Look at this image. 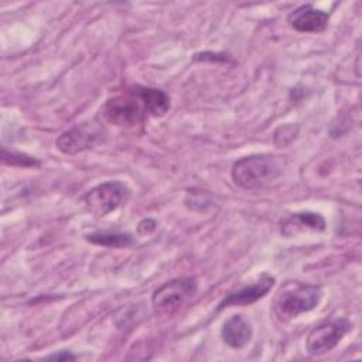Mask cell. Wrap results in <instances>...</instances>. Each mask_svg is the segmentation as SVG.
<instances>
[{
	"mask_svg": "<svg viewBox=\"0 0 362 362\" xmlns=\"http://www.w3.org/2000/svg\"><path fill=\"white\" fill-rule=\"evenodd\" d=\"M322 298L320 286L288 281L276 294L273 300V313L280 321H290L303 313L314 310Z\"/></svg>",
	"mask_w": 362,
	"mask_h": 362,
	"instance_id": "1",
	"label": "cell"
},
{
	"mask_svg": "<svg viewBox=\"0 0 362 362\" xmlns=\"http://www.w3.org/2000/svg\"><path fill=\"white\" fill-rule=\"evenodd\" d=\"M281 174V164L270 154H252L238 160L230 171L236 185L245 189H256L274 181Z\"/></svg>",
	"mask_w": 362,
	"mask_h": 362,
	"instance_id": "2",
	"label": "cell"
},
{
	"mask_svg": "<svg viewBox=\"0 0 362 362\" xmlns=\"http://www.w3.org/2000/svg\"><path fill=\"white\" fill-rule=\"evenodd\" d=\"M197 280L180 277L161 284L151 296V305L157 315H173L197 293Z\"/></svg>",
	"mask_w": 362,
	"mask_h": 362,
	"instance_id": "3",
	"label": "cell"
},
{
	"mask_svg": "<svg viewBox=\"0 0 362 362\" xmlns=\"http://www.w3.org/2000/svg\"><path fill=\"white\" fill-rule=\"evenodd\" d=\"M100 113L105 122L119 127L136 126L144 119V115H147L136 90L107 99L102 106Z\"/></svg>",
	"mask_w": 362,
	"mask_h": 362,
	"instance_id": "4",
	"label": "cell"
},
{
	"mask_svg": "<svg viewBox=\"0 0 362 362\" xmlns=\"http://www.w3.org/2000/svg\"><path fill=\"white\" fill-rule=\"evenodd\" d=\"M130 198V189L122 181H106L89 189L83 201L96 216H106L120 208Z\"/></svg>",
	"mask_w": 362,
	"mask_h": 362,
	"instance_id": "5",
	"label": "cell"
},
{
	"mask_svg": "<svg viewBox=\"0 0 362 362\" xmlns=\"http://www.w3.org/2000/svg\"><path fill=\"white\" fill-rule=\"evenodd\" d=\"M351 328L352 324L346 318H335L315 325L305 339L307 352L311 356H320L329 352L341 342Z\"/></svg>",
	"mask_w": 362,
	"mask_h": 362,
	"instance_id": "6",
	"label": "cell"
},
{
	"mask_svg": "<svg viewBox=\"0 0 362 362\" xmlns=\"http://www.w3.org/2000/svg\"><path fill=\"white\" fill-rule=\"evenodd\" d=\"M106 132L98 122H86L64 132L55 141L57 148L64 154H76L95 147L105 137Z\"/></svg>",
	"mask_w": 362,
	"mask_h": 362,
	"instance_id": "7",
	"label": "cell"
},
{
	"mask_svg": "<svg viewBox=\"0 0 362 362\" xmlns=\"http://www.w3.org/2000/svg\"><path fill=\"white\" fill-rule=\"evenodd\" d=\"M274 277L264 273L262 274L255 283H250L247 286L240 287L239 290L229 293L218 305V311L228 308V307H235V305H249L264 297L270 288L274 284Z\"/></svg>",
	"mask_w": 362,
	"mask_h": 362,
	"instance_id": "8",
	"label": "cell"
},
{
	"mask_svg": "<svg viewBox=\"0 0 362 362\" xmlns=\"http://www.w3.org/2000/svg\"><path fill=\"white\" fill-rule=\"evenodd\" d=\"M329 14L315 8L313 4H303L287 16V23L298 33H321L327 28Z\"/></svg>",
	"mask_w": 362,
	"mask_h": 362,
	"instance_id": "9",
	"label": "cell"
},
{
	"mask_svg": "<svg viewBox=\"0 0 362 362\" xmlns=\"http://www.w3.org/2000/svg\"><path fill=\"white\" fill-rule=\"evenodd\" d=\"M308 230H313V232L325 230V219L317 212L303 211V212L291 214L290 216L283 219L280 223V232L287 238H291Z\"/></svg>",
	"mask_w": 362,
	"mask_h": 362,
	"instance_id": "10",
	"label": "cell"
},
{
	"mask_svg": "<svg viewBox=\"0 0 362 362\" xmlns=\"http://www.w3.org/2000/svg\"><path fill=\"white\" fill-rule=\"evenodd\" d=\"M252 334V324L242 314H235L228 318L221 329V337L223 342L233 349H240L246 346L250 342Z\"/></svg>",
	"mask_w": 362,
	"mask_h": 362,
	"instance_id": "11",
	"label": "cell"
},
{
	"mask_svg": "<svg viewBox=\"0 0 362 362\" xmlns=\"http://www.w3.org/2000/svg\"><path fill=\"white\" fill-rule=\"evenodd\" d=\"M134 90L141 99L143 106L150 116L161 117L168 112L170 98L164 90L150 86H136Z\"/></svg>",
	"mask_w": 362,
	"mask_h": 362,
	"instance_id": "12",
	"label": "cell"
},
{
	"mask_svg": "<svg viewBox=\"0 0 362 362\" xmlns=\"http://www.w3.org/2000/svg\"><path fill=\"white\" fill-rule=\"evenodd\" d=\"M85 239L93 245L106 247H126L133 243L132 235L122 232H95L86 235Z\"/></svg>",
	"mask_w": 362,
	"mask_h": 362,
	"instance_id": "13",
	"label": "cell"
},
{
	"mask_svg": "<svg viewBox=\"0 0 362 362\" xmlns=\"http://www.w3.org/2000/svg\"><path fill=\"white\" fill-rule=\"evenodd\" d=\"M185 205L192 209V211H199V212H205L208 209V206L214 205V201L211 199V197L208 195V192L205 191H197L192 189L187 194L185 198Z\"/></svg>",
	"mask_w": 362,
	"mask_h": 362,
	"instance_id": "14",
	"label": "cell"
},
{
	"mask_svg": "<svg viewBox=\"0 0 362 362\" xmlns=\"http://www.w3.org/2000/svg\"><path fill=\"white\" fill-rule=\"evenodd\" d=\"M1 160L3 163L8 165H17V167H35L40 165V161L34 157H30L24 153L17 151H7L6 148L1 150Z\"/></svg>",
	"mask_w": 362,
	"mask_h": 362,
	"instance_id": "15",
	"label": "cell"
},
{
	"mask_svg": "<svg viewBox=\"0 0 362 362\" xmlns=\"http://www.w3.org/2000/svg\"><path fill=\"white\" fill-rule=\"evenodd\" d=\"M276 132H277V133H281V136L274 134V140H277V139L281 137V140H279V141L276 143V146L284 147V146H287L288 143H291V141L297 137L298 126H294V124H284V126H280Z\"/></svg>",
	"mask_w": 362,
	"mask_h": 362,
	"instance_id": "16",
	"label": "cell"
},
{
	"mask_svg": "<svg viewBox=\"0 0 362 362\" xmlns=\"http://www.w3.org/2000/svg\"><path fill=\"white\" fill-rule=\"evenodd\" d=\"M156 226H157V223H156L154 219L146 218V219H143V221L139 222L137 230H139L140 235H148V233H151V232L156 229Z\"/></svg>",
	"mask_w": 362,
	"mask_h": 362,
	"instance_id": "17",
	"label": "cell"
},
{
	"mask_svg": "<svg viewBox=\"0 0 362 362\" xmlns=\"http://www.w3.org/2000/svg\"><path fill=\"white\" fill-rule=\"evenodd\" d=\"M47 359H55V361H74L75 359V355H72L71 352L68 351H59L57 354H52L49 356H47Z\"/></svg>",
	"mask_w": 362,
	"mask_h": 362,
	"instance_id": "18",
	"label": "cell"
}]
</instances>
